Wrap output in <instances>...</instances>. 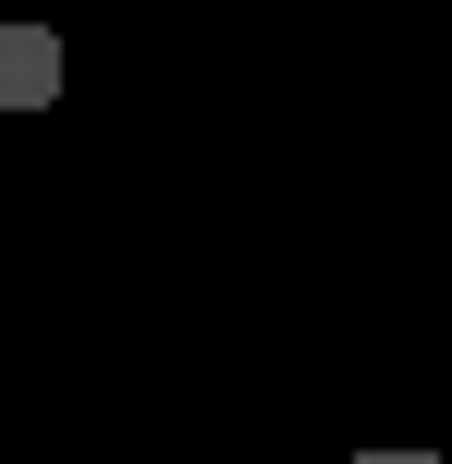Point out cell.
<instances>
[{
    "mask_svg": "<svg viewBox=\"0 0 452 464\" xmlns=\"http://www.w3.org/2000/svg\"><path fill=\"white\" fill-rule=\"evenodd\" d=\"M0 111H62V24H0Z\"/></svg>",
    "mask_w": 452,
    "mask_h": 464,
    "instance_id": "obj_1",
    "label": "cell"
},
{
    "mask_svg": "<svg viewBox=\"0 0 452 464\" xmlns=\"http://www.w3.org/2000/svg\"><path fill=\"white\" fill-rule=\"evenodd\" d=\"M342 464H440V452H342Z\"/></svg>",
    "mask_w": 452,
    "mask_h": 464,
    "instance_id": "obj_2",
    "label": "cell"
},
{
    "mask_svg": "<svg viewBox=\"0 0 452 464\" xmlns=\"http://www.w3.org/2000/svg\"><path fill=\"white\" fill-rule=\"evenodd\" d=\"M293 464H342V452H293Z\"/></svg>",
    "mask_w": 452,
    "mask_h": 464,
    "instance_id": "obj_3",
    "label": "cell"
}]
</instances>
